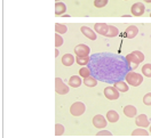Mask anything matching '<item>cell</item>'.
Here are the masks:
<instances>
[{"label": "cell", "instance_id": "cell-3", "mask_svg": "<svg viewBox=\"0 0 151 138\" xmlns=\"http://www.w3.org/2000/svg\"><path fill=\"white\" fill-rule=\"evenodd\" d=\"M86 106L83 102H75L71 106H70V113L73 117H80L85 113Z\"/></svg>", "mask_w": 151, "mask_h": 138}, {"label": "cell", "instance_id": "cell-19", "mask_svg": "<svg viewBox=\"0 0 151 138\" xmlns=\"http://www.w3.org/2000/svg\"><path fill=\"white\" fill-rule=\"evenodd\" d=\"M89 62H91V57L89 56H83V57L81 56H77L76 57V63L79 64L80 66H85Z\"/></svg>", "mask_w": 151, "mask_h": 138}, {"label": "cell", "instance_id": "cell-16", "mask_svg": "<svg viewBox=\"0 0 151 138\" xmlns=\"http://www.w3.org/2000/svg\"><path fill=\"white\" fill-rule=\"evenodd\" d=\"M119 92H127L129 90V87H128V83L125 82V81H117L113 86Z\"/></svg>", "mask_w": 151, "mask_h": 138}, {"label": "cell", "instance_id": "cell-12", "mask_svg": "<svg viewBox=\"0 0 151 138\" xmlns=\"http://www.w3.org/2000/svg\"><path fill=\"white\" fill-rule=\"evenodd\" d=\"M139 33V29L136 25H129L128 28L125 30V37L127 39H133L137 36Z\"/></svg>", "mask_w": 151, "mask_h": 138}, {"label": "cell", "instance_id": "cell-8", "mask_svg": "<svg viewBox=\"0 0 151 138\" xmlns=\"http://www.w3.org/2000/svg\"><path fill=\"white\" fill-rule=\"evenodd\" d=\"M109 29H110V25H108L105 23H96V24H94L95 32L99 33V34H101V36H104V37L108 36Z\"/></svg>", "mask_w": 151, "mask_h": 138}, {"label": "cell", "instance_id": "cell-25", "mask_svg": "<svg viewBox=\"0 0 151 138\" xmlns=\"http://www.w3.org/2000/svg\"><path fill=\"white\" fill-rule=\"evenodd\" d=\"M118 33H119V30L116 28L114 25H110V29H109V33H108V36L106 37L109 38H114L118 36Z\"/></svg>", "mask_w": 151, "mask_h": 138}, {"label": "cell", "instance_id": "cell-22", "mask_svg": "<svg viewBox=\"0 0 151 138\" xmlns=\"http://www.w3.org/2000/svg\"><path fill=\"white\" fill-rule=\"evenodd\" d=\"M142 75L147 77V78H151V64H144L142 66Z\"/></svg>", "mask_w": 151, "mask_h": 138}, {"label": "cell", "instance_id": "cell-32", "mask_svg": "<svg viewBox=\"0 0 151 138\" xmlns=\"http://www.w3.org/2000/svg\"><path fill=\"white\" fill-rule=\"evenodd\" d=\"M144 1H145V2H148V4H150L151 2V0H144Z\"/></svg>", "mask_w": 151, "mask_h": 138}, {"label": "cell", "instance_id": "cell-23", "mask_svg": "<svg viewBox=\"0 0 151 138\" xmlns=\"http://www.w3.org/2000/svg\"><path fill=\"white\" fill-rule=\"evenodd\" d=\"M132 135L133 136H148L149 132L145 128H137L135 130H133Z\"/></svg>", "mask_w": 151, "mask_h": 138}, {"label": "cell", "instance_id": "cell-35", "mask_svg": "<svg viewBox=\"0 0 151 138\" xmlns=\"http://www.w3.org/2000/svg\"><path fill=\"white\" fill-rule=\"evenodd\" d=\"M150 16H151V13H150Z\"/></svg>", "mask_w": 151, "mask_h": 138}, {"label": "cell", "instance_id": "cell-26", "mask_svg": "<svg viewBox=\"0 0 151 138\" xmlns=\"http://www.w3.org/2000/svg\"><path fill=\"white\" fill-rule=\"evenodd\" d=\"M64 131H65V129L63 127V124H61V123H56V124H55V135H56V136L63 135Z\"/></svg>", "mask_w": 151, "mask_h": 138}, {"label": "cell", "instance_id": "cell-15", "mask_svg": "<svg viewBox=\"0 0 151 138\" xmlns=\"http://www.w3.org/2000/svg\"><path fill=\"white\" fill-rule=\"evenodd\" d=\"M76 62V57L72 54H65L62 57V64L64 66H71Z\"/></svg>", "mask_w": 151, "mask_h": 138}, {"label": "cell", "instance_id": "cell-9", "mask_svg": "<svg viewBox=\"0 0 151 138\" xmlns=\"http://www.w3.org/2000/svg\"><path fill=\"white\" fill-rule=\"evenodd\" d=\"M93 124H94V127H96L100 130L104 129L106 127V119L104 118L103 115H101V114H96L93 118Z\"/></svg>", "mask_w": 151, "mask_h": 138}, {"label": "cell", "instance_id": "cell-6", "mask_svg": "<svg viewBox=\"0 0 151 138\" xmlns=\"http://www.w3.org/2000/svg\"><path fill=\"white\" fill-rule=\"evenodd\" d=\"M135 124L139 127V128H148L150 127V121H149V118L145 115V114H140L136 117L135 119Z\"/></svg>", "mask_w": 151, "mask_h": 138}, {"label": "cell", "instance_id": "cell-24", "mask_svg": "<svg viewBox=\"0 0 151 138\" xmlns=\"http://www.w3.org/2000/svg\"><path fill=\"white\" fill-rule=\"evenodd\" d=\"M79 75L83 78V79H86L88 77H91V69L86 67V66H83L80 70H79Z\"/></svg>", "mask_w": 151, "mask_h": 138}, {"label": "cell", "instance_id": "cell-17", "mask_svg": "<svg viewBox=\"0 0 151 138\" xmlns=\"http://www.w3.org/2000/svg\"><path fill=\"white\" fill-rule=\"evenodd\" d=\"M65 11H66L65 4L61 2V1H58V2L55 4V15H56V16H62Z\"/></svg>", "mask_w": 151, "mask_h": 138}, {"label": "cell", "instance_id": "cell-21", "mask_svg": "<svg viewBox=\"0 0 151 138\" xmlns=\"http://www.w3.org/2000/svg\"><path fill=\"white\" fill-rule=\"evenodd\" d=\"M84 84L85 86H87V87H95L96 84H97V80L95 79L94 77H88V78H86V79H84Z\"/></svg>", "mask_w": 151, "mask_h": 138}, {"label": "cell", "instance_id": "cell-31", "mask_svg": "<svg viewBox=\"0 0 151 138\" xmlns=\"http://www.w3.org/2000/svg\"><path fill=\"white\" fill-rule=\"evenodd\" d=\"M55 56H58V49L55 50Z\"/></svg>", "mask_w": 151, "mask_h": 138}, {"label": "cell", "instance_id": "cell-28", "mask_svg": "<svg viewBox=\"0 0 151 138\" xmlns=\"http://www.w3.org/2000/svg\"><path fill=\"white\" fill-rule=\"evenodd\" d=\"M143 103H144V105H147V106H151V92H148V94L144 95V97H143Z\"/></svg>", "mask_w": 151, "mask_h": 138}, {"label": "cell", "instance_id": "cell-11", "mask_svg": "<svg viewBox=\"0 0 151 138\" xmlns=\"http://www.w3.org/2000/svg\"><path fill=\"white\" fill-rule=\"evenodd\" d=\"M80 31H81V33H83L86 38H88V39H91V40H96V38H97L96 32H95L94 30H92V29L86 26V25L81 26V28H80Z\"/></svg>", "mask_w": 151, "mask_h": 138}, {"label": "cell", "instance_id": "cell-18", "mask_svg": "<svg viewBox=\"0 0 151 138\" xmlns=\"http://www.w3.org/2000/svg\"><path fill=\"white\" fill-rule=\"evenodd\" d=\"M106 120H108L109 122H111V123L118 122V120H119V114H118V112H116V111H113V110L108 111V113H106Z\"/></svg>", "mask_w": 151, "mask_h": 138}, {"label": "cell", "instance_id": "cell-30", "mask_svg": "<svg viewBox=\"0 0 151 138\" xmlns=\"http://www.w3.org/2000/svg\"><path fill=\"white\" fill-rule=\"evenodd\" d=\"M96 135H97V136H111L112 134H111L109 130H100Z\"/></svg>", "mask_w": 151, "mask_h": 138}, {"label": "cell", "instance_id": "cell-33", "mask_svg": "<svg viewBox=\"0 0 151 138\" xmlns=\"http://www.w3.org/2000/svg\"><path fill=\"white\" fill-rule=\"evenodd\" d=\"M149 130H150V134H151V124H150V129H149Z\"/></svg>", "mask_w": 151, "mask_h": 138}, {"label": "cell", "instance_id": "cell-10", "mask_svg": "<svg viewBox=\"0 0 151 138\" xmlns=\"http://www.w3.org/2000/svg\"><path fill=\"white\" fill-rule=\"evenodd\" d=\"M145 11V7L142 2H135L134 5H132V8H131V13L134 16H142Z\"/></svg>", "mask_w": 151, "mask_h": 138}, {"label": "cell", "instance_id": "cell-20", "mask_svg": "<svg viewBox=\"0 0 151 138\" xmlns=\"http://www.w3.org/2000/svg\"><path fill=\"white\" fill-rule=\"evenodd\" d=\"M68 31V26L65 24H61V23H56L55 24V32L57 34H64Z\"/></svg>", "mask_w": 151, "mask_h": 138}, {"label": "cell", "instance_id": "cell-27", "mask_svg": "<svg viewBox=\"0 0 151 138\" xmlns=\"http://www.w3.org/2000/svg\"><path fill=\"white\" fill-rule=\"evenodd\" d=\"M109 0H94V6L96 8H103L108 5Z\"/></svg>", "mask_w": 151, "mask_h": 138}, {"label": "cell", "instance_id": "cell-14", "mask_svg": "<svg viewBox=\"0 0 151 138\" xmlns=\"http://www.w3.org/2000/svg\"><path fill=\"white\" fill-rule=\"evenodd\" d=\"M69 86L72 87V88H79L81 86V77L79 75H72L70 79H69Z\"/></svg>", "mask_w": 151, "mask_h": 138}, {"label": "cell", "instance_id": "cell-1", "mask_svg": "<svg viewBox=\"0 0 151 138\" xmlns=\"http://www.w3.org/2000/svg\"><path fill=\"white\" fill-rule=\"evenodd\" d=\"M125 59H126V63H127L128 69L131 71H133V70L137 69L139 65L144 61V55H143V53H141L140 50H135V51H133V53H131V54H128V55L126 56Z\"/></svg>", "mask_w": 151, "mask_h": 138}, {"label": "cell", "instance_id": "cell-2", "mask_svg": "<svg viewBox=\"0 0 151 138\" xmlns=\"http://www.w3.org/2000/svg\"><path fill=\"white\" fill-rule=\"evenodd\" d=\"M125 80H126V82L128 83L129 86H132V87H139L143 82V75L137 73V72L131 71V72H128V73L126 74Z\"/></svg>", "mask_w": 151, "mask_h": 138}, {"label": "cell", "instance_id": "cell-29", "mask_svg": "<svg viewBox=\"0 0 151 138\" xmlns=\"http://www.w3.org/2000/svg\"><path fill=\"white\" fill-rule=\"evenodd\" d=\"M63 42H64V40H63V38L61 37V34H55V46L56 47H60L63 45Z\"/></svg>", "mask_w": 151, "mask_h": 138}, {"label": "cell", "instance_id": "cell-4", "mask_svg": "<svg viewBox=\"0 0 151 138\" xmlns=\"http://www.w3.org/2000/svg\"><path fill=\"white\" fill-rule=\"evenodd\" d=\"M70 90V88L63 82V80L61 78H56L55 79V92L58 95H66Z\"/></svg>", "mask_w": 151, "mask_h": 138}, {"label": "cell", "instance_id": "cell-5", "mask_svg": "<svg viewBox=\"0 0 151 138\" xmlns=\"http://www.w3.org/2000/svg\"><path fill=\"white\" fill-rule=\"evenodd\" d=\"M104 96L109 99V101H116L119 98V92L111 86H108L106 88H104Z\"/></svg>", "mask_w": 151, "mask_h": 138}, {"label": "cell", "instance_id": "cell-7", "mask_svg": "<svg viewBox=\"0 0 151 138\" xmlns=\"http://www.w3.org/2000/svg\"><path fill=\"white\" fill-rule=\"evenodd\" d=\"M75 54L77 56H89L91 54V48L87 46V45H84V44H80V45H77L75 47Z\"/></svg>", "mask_w": 151, "mask_h": 138}, {"label": "cell", "instance_id": "cell-34", "mask_svg": "<svg viewBox=\"0 0 151 138\" xmlns=\"http://www.w3.org/2000/svg\"><path fill=\"white\" fill-rule=\"evenodd\" d=\"M58 1H60V0H56V2H58Z\"/></svg>", "mask_w": 151, "mask_h": 138}, {"label": "cell", "instance_id": "cell-13", "mask_svg": "<svg viewBox=\"0 0 151 138\" xmlns=\"http://www.w3.org/2000/svg\"><path fill=\"white\" fill-rule=\"evenodd\" d=\"M123 112L127 118H134V117H136V114H137L136 107L133 106V105H126L123 109Z\"/></svg>", "mask_w": 151, "mask_h": 138}]
</instances>
